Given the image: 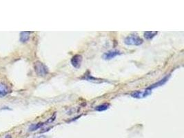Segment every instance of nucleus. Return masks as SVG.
I'll return each instance as SVG.
<instances>
[{
	"label": "nucleus",
	"instance_id": "1",
	"mask_svg": "<svg viewBox=\"0 0 184 138\" xmlns=\"http://www.w3.org/2000/svg\"><path fill=\"white\" fill-rule=\"evenodd\" d=\"M124 43L128 46H140L143 44V40L137 35L132 34L125 38Z\"/></svg>",
	"mask_w": 184,
	"mask_h": 138
},
{
	"label": "nucleus",
	"instance_id": "2",
	"mask_svg": "<svg viewBox=\"0 0 184 138\" xmlns=\"http://www.w3.org/2000/svg\"><path fill=\"white\" fill-rule=\"evenodd\" d=\"M34 69L37 75L40 77H44L48 73V69L46 66L39 61L34 63Z\"/></svg>",
	"mask_w": 184,
	"mask_h": 138
},
{
	"label": "nucleus",
	"instance_id": "3",
	"mask_svg": "<svg viewBox=\"0 0 184 138\" xmlns=\"http://www.w3.org/2000/svg\"><path fill=\"white\" fill-rule=\"evenodd\" d=\"M151 93H152V91L147 88L144 91H137L133 92V93H131V97H133V98H137V99H141V98H144L150 95Z\"/></svg>",
	"mask_w": 184,
	"mask_h": 138
},
{
	"label": "nucleus",
	"instance_id": "4",
	"mask_svg": "<svg viewBox=\"0 0 184 138\" xmlns=\"http://www.w3.org/2000/svg\"><path fill=\"white\" fill-rule=\"evenodd\" d=\"M83 58L81 55H75L71 59V64L75 69H79L81 67Z\"/></svg>",
	"mask_w": 184,
	"mask_h": 138
},
{
	"label": "nucleus",
	"instance_id": "5",
	"mask_svg": "<svg viewBox=\"0 0 184 138\" xmlns=\"http://www.w3.org/2000/svg\"><path fill=\"white\" fill-rule=\"evenodd\" d=\"M121 55V52L118 50H109L106 52H105L103 55V58L106 60H111L112 58H114L115 57Z\"/></svg>",
	"mask_w": 184,
	"mask_h": 138
},
{
	"label": "nucleus",
	"instance_id": "6",
	"mask_svg": "<svg viewBox=\"0 0 184 138\" xmlns=\"http://www.w3.org/2000/svg\"><path fill=\"white\" fill-rule=\"evenodd\" d=\"M170 75H167V76H166L165 77H163V79H162V80H159V82H158L155 83V84H152V85H151L150 86L148 87V89H150V90H151V91H152V89H154L157 88V87L161 86H162V85L165 84L166 83L168 82V80H169V78H170Z\"/></svg>",
	"mask_w": 184,
	"mask_h": 138
},
{
	"label": "nucleus",
	"instance_id": "7",
	"mask_svg": "<svg viewBox=\"0 0 184 138\" xmlns=\"http://www.w3.org/2000/svg\"><path fill=\"white\" fill-rule=\"evenodd\" d=\"M8 93V89L5 84L0 83V97L6 96Z\"/></svg>",
	"mask_w": 184,
	"mask_h": 138
},
{
	"label": "nucleus",
	"instance_id": "8",
	"mask_svg": "<svg viewBox=\"0 0 184 138\" xmlns=\"http://www.w3.org/2000/svg\"><path fill=\"white\" fill-rule=\"evenodd\" d=\"M30 32H21L20 33V41L21 42H26L30 38Z\"/></svg>",
	"mask_w": 184,
	"mask_h": 138
},
{
	"label": "nucleus",
	"instance_id": "9",
	"mask_svg": "<svg viewBox=\"0 0 184 138\" xmlns=\"http://www.w3.org/2000/svg\"><path fill=\"white\" fill-rule=\"evenodd\" d=\"M158 32L156 31H146L144 32V38L148 40L152 39L153 38L157 35Z\"/></svg>",
	"mask_w": 184,
	"mask_h": 138
},
{
	"label": "nucleus",
	"instance_id": "10",
	"mask_svg": "<svg viewBox=\"0 0 184 138\" xmlns=\"http://www.w3.org/2000/svg\"><path fill=\"white\" fill-rule=\"evenodd\" d=\"M109 107H110L109 104H103L101 105H99L98 106H97L96 108H95V111H99V112H102V111H106Z\"/></svg>",
	"mask_w": 184,
	"mask_h": 138
},
{
	"label": "nucleus",
	"instance_id": "11",
	"mask_svg": "<svg viewBox=\"0 0 184 138\" xmlns=\"http://www.w3.org/2000/svg\"><path fill=\"white\" fill-rule=\"evenodd\" d=\"M44 125V123H38L36 124H32V125L31 126V127L29 128V131H34L37 130L38 128H41V127L43 126Z\"/></svg>",
	"mask_w": 184,
	"mask_h": 138
}]
</instances>
